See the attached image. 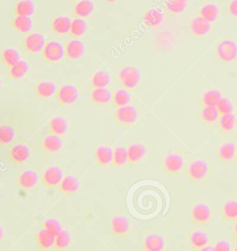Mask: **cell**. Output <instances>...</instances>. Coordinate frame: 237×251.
<instances>
[{"label": "cell", "instance_id": "cell-1", "mask_svg": "<svg viewBox=\"0 0 237 251\" xmlns=\"http://www.w3.org/2000/svg\"><path fill=\"white\" fill-rule=\"evenodd\" d=\"M216 59L223 64L237 63V41L231 37L221 38L215 48Z\"/></svg>", "mask_w": 237, "mask_h": 251}, {"label": "cell", "instance_id": "cell-2", "mask_svg": "<svg viewBox=\"0 0 237 251\" xmlns=\"http://www.w3.org/2000/svg\"><path fill=\"white\" fill-rule=\"evenodd\" d=\"M141 79L142 75L140 69L133 65H126L119 72V81L125 90L136 89L140 84Z\"/></svg>", "mask_w": 237, "mask_h": 251}, {"label": "cell", "instance_id": "cell-3", "mask_svg": "<svg viewBox=\"0 0 237 251\" xmlns=\"http://www.w3.org/2000/svg\"><path fill=\"white\" fill-rule=\"evenodd\" d=\"M185 157L179 152H169L162 159V168L168 175H179L185 168Z\"/></svg>", "mask_w": 237, "mask_h": 251}, {"label": "cell", "instance_id": "cell-4", "mask_svg": "<svg viewBox=\"0 0 237 251\" xmlns=\"http://www.w3.org/2000/svg\"><path fill=\"white\" fill-rule=\"evenodd\" d=\"M80 97L79 90L77 87L65 84L61 86L56 93V98L58 102L62 106H70L74 104Z\"/></svg>", "mask_w": 237, "mask_h": 251}, {"label": "cell", "instance_id": "cell-5", "mask_svg": "<svg viewBox=\"0 0 237 251\" xmlns=\"http://www.w3.org/2000/svg\"><path fill=\"white\" fill-rule=\"evenodd\" d=\"M210 171V167L207 161L203 159H195L191 162L186 170L187 177L194 183H198L206 179Z\"/></svg>", "mask_w": 237, "mask_h": 251}, {"label": "cell", "instance_id": "cell-6", "mask_svg": "<svg viewBox=\"0 0 237 251\" xmlns=\"http://www.w3.org/2000/svg\"><path fill=\"white\" fill-rule=\"evenodd\" d=\"M41 54L45 62L59 63L65 57V48L58 41H49L45 43Z\"/></svg>", "mask_w": 237, "mask_h": 251}, {"label": "cell", "instance_id": "cell-7", "mask_svg": "<svg viewBox=\"0 0 237 251\" xmlns=\"http://www.w3.org/2000/svg\"><path fill=\"white\" fill-rule=\"evenodd\" d=\"M115 120L118 124L130 126L134 125L138 119L137 109L132 105H126L123 107L117 108L114 114Z\"/></svg>", "mask_w": 237, "mask_h": 251}, {"label": "cell", "instance_id": "cell-8", "mask_svg": "<svg viewBox=\"0 0 237 251\" xmlns=\"http://www.w3.org/2000/svg\"><path fill=\"white\" fill-rule=\"evenodd\" d=\"M192 223L195 225H207L211 221V206L204 202H197L194 204L190 211Z\"/></svg>", "mask_w": 237, "mask_h": 251}, {"label": "cell", "instance_id": "cell-9", "mask_svg": "<svg viewBox=\"0 0 237 251\" xmlns=\"http://www.w3.org/2000/svg\"><path fill=\"white\" fill-rule=\"evenodd\" d=\"M63 178L64 173L62 168L59 166H50L46 168L41 175V180L47 188L59 187Z\"/></svg>", "mask_w": 237, "mask_h": 251}, {"label": "cell", "instance_id": "cell-10", "mask_svg": "<svg viewBox=\"0 0 237 251\" xmlns=\"http://www.w3.org/2000/svg\"><path fill=\"white\" fill-rule=\"evenodd\" d=\"M31 155V150L29 146L24 144H15L8 152L9 161L14 165H23L28 161Z\"/></svg>", "mask_w": 237, "mask_h": 251}, {"label": "cell", "instance_id": "cell-11", "mask_svg": "<svg viewBox=\"0 0 237 251\" xmlns=\"http://www.w3.org/2000/svg\"><path fill=\"white\" fill-rule=\"evenodd\" d=\"M22 45L28 53H41L45 45V38L40 33H33L23 39Z\"/></svg>", "mask_w": 237, "mask_h": 251}, {"label": "cell", "instance_id": "cell-12", "mask_svg": "<svg viewBox=\"0 0 237 251\" xmlns=\"http://www.w3.org/2000/svg\"><path fill=\"white\" fill-rule=\"evenodd\" d=\"M110 231L117 237H123L130 232L131 225L129 220L123 215L114 216L110 220Z\"/></svg>", "mask_w": 237, "mask_h": 251}, {"label": "cell", "instance_id": "cell-13", "mask_svg": "<svg viewBox=\"0 0 237 251\" xmlns=\"http://www.w3.org/2000/svg\"><path fill=\"white\" fill-rule=\"evenodd\" d=\"M166 249V241L163 235L157 233L148 234L143 241L144 251H164Z\"/></svg>", "mask_w": 237, "mask_h": 251}, {"label": "cell", "instance_id": "cell-14", "mask_svg": "<svg viewBox=\"0 0 237 251\" xmlns=\"http://www.w3.org/2000/svg\"><path fill=\"white\" fill-rule=\"evenodd\" d=\"M148 153L147 146L141 143H133L127 147L128 164L135 166L140 164Z\"/></svg>", "mask_w": 237, "mask_h": 251}, {"label": "cell", "instance_id": "cell-15", "mask_svg": "<svg viewBox=\"0 0 237 251\" xmlns=\"http://www.w3.org/2000/svg\"><path fill=\"white\" fill-rule=\"evenodd\" d=\"M94 158L97 166L101 168H107L112 164L113 150L111 147L107 145H98L95 149Z\"/></svg>", "mask_w": 237, "mask_h": 251}, {"label": "cell", "instance_id": "cell-16", "mask_svg": "<svg viewBox=\"0 0 237 251\" xmlns=\"http://www.w3.org/2000/svg\"><path fill=\"white\" fill-rule=\"evenodd\" d=\"M42 150L46 154H55L62 151L63 141L61 136L48 134L42 140Z\"/></svg>", "mask_w": 237, "mask_h": 251}, {"label": "cell", "instance_id": "cell-17", "mask_svg": "<svg viewBox=\"0 0 237 251\" xmlns=\"http://www.w3.org/2000/svg\"><path fill=\"white\" fill-rule=\"evenodd\" d=\"M188 242L193 250L196 251H200L207 246H209L210 236L205 231L195 229L189 233Z\"/></svg>", "mask_w": 237, "mask_h": 251}, {"label": "cell", "instance_id": "cell-18", "mask_svg": "<svg viewBox=\"0 0 237 251\" xmlns=\"http://www.w3.org/2000/svg\"><path fill=\"white\" fill-rule=\"evenodd\" d=\"M85 54V45L78 38L70 40L65 46V57L70 61H77Z\"/></svg>", "mask_w": 237, "mask_h": 251}, {"label": "cell", "instance_id": "cell-19", "mask_svg": "<svg viewBox=\"0 0 237 251\" xmlns=\"http://www.w3.org/2000/svg\"><path fill=\"white\" fill-rule=\"evenodd\" d=\"M39 181V174L33 170H25L22 171L19 178L18 184L19 187L24 190H32L35 188Z\"/></svg>", "mask_w": 237, "mask_h": 251}, {"label": "cell", "instance_id": "cell-20", "mask_svg": "<svg viewBox=\"0 0 237 251\" xmlns=\"http://www.w3.org/2000/svg\"><path fill=\"white\" fill-rule=\"evenodd\" d=\"M217 153L220 161L225 163L234 162L237 159V145L233 142H223L219 145Z\"/></svg>", "mask_w": 237, "mask_h": 251}, {"label": "cell", "instance_id": "cell-21", "mask_svg": "<svg viewBox=\"0 0 237 251\" xmlns=\"http://www.w3.org/2000/svg\"><path fill=\"white\" fill-rule=\"evenodd\" d=\"M211 31V24L208 21L197 16L191 20L190 33L197 37H203L210 35Z\"/></svg>", "mask_w": 237, "mask_h": 251}, {"label": "cell", "instance_id": "cell-22", "mask_svg": "<svg viewBox=\"0 0 237 251\" xmlns=\"http://www.w3.org/2000/svg\"><path fill=\"white\" fill-rule=\"evenodd\" d=\"M35 94L37 98L40 99H50L54 95H56L58 87L57 85L50 80L41 81L38 83L35 88Z\"/></svg>", "mask_w": 237, "mask_h": 251}, {"label": "cell", "instance_id": "cell-23", "mask_svg": "<svg viewBox=\"0 0 237 251\" xmlns=\"http://www.w3.org/2000/svg\"><path fill=\"white\" fill-rule=\"evenodd\" d=\"M60 192L65 196H74L78 193L80 189L79 179L73 175H67L62 179L59 185Z\"/></svg>", "mask_w": 237, "mask_h": 251}, {"label": "cell", "instance_id": "cell-24", "mask_svg": "<svg viewBox=\"0 0 237 251\" xmlns=\"http://www.w3.org/2000/svg\"><path fill=\"white\" fill-rule=\"evenodd\" d=\"M47 128L50 134L62 137L68 131V121L62 116L52 117L47 124Z\"/></svg>", "mask_w": 237, "mask_h": 251}, {"label": "cell", "instance_id": "cell-25", "mask_svg": "<svg viewBox=\"0 0 237 251\" xmlns=\"http://www.w3.org/2000/svg\"><path fill=\"white\" fill-rule=\"evenodd\" d=\"M219 7L217 4L212 2H207L201 5L198 10V16L208 21L209 23H214L219 17Z\"/></svg>", "mask_w": 237, "mask_h": 251}, {"label": "cell", "instance_id": "cell-26", "mask_svg": "<svg viewBox=\"0 0 237 251\" xmlns=\"http://www.w3.org/2000/svg\"><path fill=\"white\" fill-rule=\"evenodd\" d=\"M56 236L51 233L46 232L44 229L38 231L35 236V241L39 251H49L54 248Z\"/></svg>", "mask_w": 237, "mask_h": 251}, {"label": "cell", "instance_id": "cell-27", "mask_svg": "<svg viewBox=\"0 0 237 251\" xmlns=\"http://www.w3.org/2000/svg\"><path fill=\"white\" fill-rule=\"evenodd\" d=\"M90 100L98 106H105L111 100L112 93L108 89H95L89 94Z\"/></svg>", "mask_w": 237, "mask_h": 251}, {"label": "cell", "instance_id": "cell-28", "mask_svg": "<svg viewBox=\"0 0 237 251\" xmlns=\"http://www.w3.org/2000/svg\"><path fill=\"white\" fill-rule=\"evenodd\" d=\"M222 97V93L219 89L211 88L205 90L200 96V102L202 106H215L218 104Z\"/></svg>", "mask_w": 237, "mask_h": 251}, {"label": "cell", "instance_id": "cell-29", "mask_svg": "<svg viewBox=\"0 0 237 251\" xmlns=\"http://www.w3.org/2000/svg\"><path fill=\"white\" fill-rule=\"evenodd\" d=\"M35 12V4L33 0H18L14 5L15 16L32 17Z\"/></svg>", "mask_w": 237, "mask_h": 251}, {"label": "cell", "instance_id": "cell-30", "mask_svg": "<svg viewBox=\"0 0 237 251\" xmlns=\"http://www.w3.org/2000/svg\"><path fill=\"white\" fill-rule=\"evenodd\" d=\"M11 26L20 34H28L32 31L34 23L31 17L15 16L11 20Z\"/></svg>", "mask_w": 237, "mask_h": 251}, {"label": "cell", "instance_id": "cell-31", "mask_svg": "<svg viewBox=\"0 0 237 251\" xmlns=\"http://www.w3.org/2000/svg\"><path fill=\"white\" fill-rule=\"evenodd\" d=\"M71 21L67 16H58L51 23V29L56 35L63 36L70 33Z\"/></svg>", "mask_w": 237, "mask_h": 251}, {"label": "cell", "instance_id": "cell-32", "mask_svg": "<svg viewBox=\"0 0 237 251\" xmlns=\"http://www.w3.org/2000/svg\"><path fill=\"white\" fill-rule=\"evenodd\" d=\"M163 12L158 8L148 9L143 17L144 24L148 27H155L159 25L163 22Z\"/></svg>", "mask_w": 237, "mask_h": 251}, {"label": "cell", "instance_id": "cell-33", "mask_svg": "<svg viewBox=\"0 0 237 251\" xmlns=\"http://www.w3.org/2000/svg\"><path fill=\"white\" fill-rule=\"evenodd\" d=\"M95 10V4L92 0H80L73 9L75 17L85 19L89 17Z\"/></svg>", "mask_w": 237, "mask_h": 251}, {"label": "cell", "instance_id": "cell-34", "mask_svg": "<svg viewBox=\"0 0 237 251\" xmlns=\"http://www.w3.org/2000/svg\"><path fill=\"white\" fill-rule=\"evenodd\" d=\"M199 117L203 124L211 125L219 120L220 115L215 106H202L199 112Z\"/></svg>", "mask_w": 237, "mask_h": 251}, {"label": "cell", "instance_id": "cell-35", "mask_svg": "<svg viewBox=\"0 0 237 251\" xmlns=\"http://www.w3.org/2000/svg\"><path fill=\"white\" fill-rule=\"evenodd\" d=\"M237 125V117L235 113L220 116L218 120L219 130L221 133H232L236 129Z\"/></svg>", "mask_w": 237, "mask_h": 251}, {"label": "cell", "instance_id": "cell-36", "mask_svg": "<svg viewBox=\"0 0 237 251\" xmlns=\"http://www.w3.org/2000/svg\"><path fill=\"white\" fill-rule=\"evenodd\" d=\"M16 138V130L11 125H0V147L7 146L14 142Z\"/></svg>", "mask_w": 237, "mask_h": 251}, {"label": "cell", "instance_id": "cell-37", "mask_svg": "<svg viewBox=\"0 0 237 251\" xmlns=\"http://www.w3.org/2000/svg\"><path fill=\"white\" fill-rule=\"evenodd\" d=\"M110 83V75L109 74L104 71L100 70L97 71L90 81V86L93 90L95 89H105Z\"/></svg>", "mask_w": 237, "mask_h": 251}, {"label": "cell", "instance_id": "cell-38", "mask_svg": "<svg viewBox=\"0 0 237 251\" xmlns=\"http://www.w3.org/2000/svg\"><path fill=\"white\" fill-rule=\"evenodd\" d=\"M1 61L9 68L21 61V55L16 49L7 47L1 52Z\"/></svg>", "mask_w": 237, "mask_h": 251}, {"label": "cell", "instance_id": "cell-39", "mask_svg": "<svg viewBox=\"0 0 237 251\" xmlns=\"http://www.w3.org/2000/svg\"><path fill=\"white\" fill-rule=\"evenodd\" d=\"M29 72V64L25 61H20L9 68V76L12 80L23 78Z\"/></svg>", "mask_w": 237, "mask_h": 251}, {"label": "cell", "instance_id": "cell-40", "mask_svg": "<svg viewBox=\"0 0 237 251\" xmlns=\"http://www.w3.org/2000/svg\"><path fill=\"white\" fill-rule=\"evenodd\" d=\"M112 102L113 105L117 108L123 107L126 105H129L132 98L129 90L125 89H119L115 90L112 94Z\"/></svg>", "mask_w": 237, "mask_h": 251}, {"label": "cell", "instance_id": "cell-41", "mask_svg": "<svg viewBox=\"0 0 237 251\" xmlns=\"http://www.w3.org/2000/svg\"><path fill=\"white\" fill-rule=\"evenodd\" d=\"M71 246V235L67 230H62L61 233L56 235L54 248L58 251H67Z\"/></svg>", "mask_w": 237, "mask_h": 251}, {"label": "cell", "instance_id": "cell-42", "mask_svg": "<svg viewBox=\"0 0 237 251\" xmlns=\"http://www.w3.org/2000/svg\"><path fill=\"white\" fill-rule=\"evenodd\" d=\"M188 0H164V6L172 15H179L187 8Z\"/></svg>", "mask_w": 237, "mask_h": 251}, {"label": "cell", "instance_id": "cell-43", "mask_svg": "<svg viewBox=\"0 0 237 251\" xmlns=\"http://www.w3.org/2000/svg\"><path fill=\"white\" fill-rule=\"evenodd\" d=\"M222 217L226 221H237V201L235 199H230L223 203L221 207Z\"/></svg>", "mask_w": 237, "mask_h": 251}, {"label": "cell", "instance_id": "cell-44", "mask_svg": "<svg viewBox=\"0 0 237 251\" xmlns=\"http://www.w3.org/2000/svg\"><path fill=\"white\" fill-rule=\"evenodd\" d=\"M128 164V155H127V147L125 146H118L113 150V159H112V165L122 169L124 168Z\"/></svg>", "mask_w": 237, "mask_h": 251}, {"label": "cell", "instance_id": "cell-45", "mask_svg": "<svg viewBox=\"0 0 237 251\" xmlns=\"http://www.w3.org/2000/svg\"><path fill=\"white\" fill-rule=\"evenodd\" d=\"M87 29V23L84 19L76 18L71 21L70 33L73 37L79 38L85 36Z\"/></svg>", "mask_w": 237, "mask_h": 251}, {"label": "cell", "instance_id": "cell-46", "mask_svg": "<svg viewBox=\"0 0 237 251\" xmlns=\"http://www.w3.org/2000/svg\"><path fill=\"white\" fill-rule=\"evenodd\" d=\"M220 116L228 115L235 112V102L229 96H222L218 104L216 105Z\"/></svg>", "mask_w": 237, "mask_h": 251}, {"label": "cell", "instance_id": "cell-47", "mask_svg": "<svg viewBox=\"0 0 237 251\" xmlns=\"http://www.w3.org/2000/svg\"><path fill=\"white\" fill-rule=\"evenodd\" d=\"M42 229L45 230L46 232L51 233L53 235H58L63 230L62 223L55 218L46 219L42 224Z\"/></svg>", "mask_w": 237, "mask_h": 251}, {"label": "cell", "instance_id": "cell-48", "mask_svg": "<svg viewBox=\"0 0 237 251\" xmlns=\"http://www.w3.org/2000/svg\"><path fill=\"white\" fill-rule=\"evenodd\" d=\"M215 251H232L231 243L226 239H220L213 245Z\"/></svg>", "mask_w": 237, "mask_h": 251}, {"label": "cell", "instance_id": "cell-49", "mask_svg": "<svg viewBox=\"0 0 237 251\" xmlns=\"http://www.w3.org/2000/svg\"><path fill=\"white\" fill-rule=\"evenodd\" d=\"M227 14L230 17L237 18V0H231L227 6Z\"/></svg>", "mask_w": 237, "mask_h": 251}, {"label": "cell", "instance_id": "cell-50", "mask_svg": "<svg viewBox=\"0 0 237 251\" xmlns=\"http://www.w3.org/2000/svg\"><path fill=\"white\" fill-rule=\"evenodd\" d=\"M215 251V250H214V247H213V246L209 245V246H207L206 248H204L202 250H200V251Z\"/></svg>", "mask_w": 237, "mask_h": 251}, {"label": "cell", "instance_id": "cell-51", "mask_svg": "<svg viewBox=\"0 0 237 251\" xmlns=\"http://www.w3.org/2000/svg\"><path fill=\"white\" fill-rule=\"evenodd\" d=\"M3 237H4V231H3L2 227L0 226V241L3 239Z\"/></svg>", "mask_w": 237, "mask_h": 251}, {"label": "cell", "instance_id": "cell-52", "mask_svg": "<svg viewBox=\"0 0 237 251\" xmlns=\"http://www.w3.org/2000/svg\"><path fill=\"white\" fill-rule=\"evenodd\" d=\"M234 234H235L236 238H237V224H236V225H235V228H234Z\"/></svg>", "mask_w": 237, "mask_h": 251}, {"label": "cell", "instance_id": "cell-53", "mask_svg": "<svg viewBox=\"0 0 237 251\" xmlns=\"http://www.w3.org/2000/svg\"><path fill=\"white\" fill-rule=\"evenodd\" d=\"M103 1H105L107 3H114L117 0H103Z\"/></svg>", "mask_w": 237, "mask_h": 251}, {"label": "cell", "instance_id": "cell-54", "mask_svg": "<svg viewBox=\"0 0 237 251\" xmlns=\"http://www.w3.org/2000/svg\"><path fill=\"white\" fill-rule=\"evenodd\" d=\"M237 251V245L235 247V249H234V251Z\"/></svg>", "mask_w": 237, "mask_h": 251}, {"label": "cell", "instance_id": "cell-55", "mask_svg": "<svg viewBox=\"0 0 237 251\" xmlns=\"http://www.w3.org/2000/svg\"><path fill=\"white\" fill-rule=\"evenodd\" d=\"M71 1H78L79 2L80 0H71Z\"/></svg>", "mask_w": 237, "mask_h": 251}, {"label": "cell", "instance_id": "cell-56", "mask_svg": "<svg viewBox=\"0 0 237 251\" xmlns=\"http://www.w3.org/2000/svg\"><path fill=\"white\" fill-rule=\"evenodd\" d=\"M1 85H2V84H1V80H0V88H1Z\"/></svg>", "mask_w": 237, "mask_h": 251}]
</instances>
